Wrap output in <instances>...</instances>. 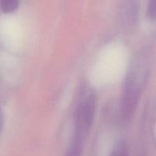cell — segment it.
<instances>
[{
    "label": "cell",
    "mask_w": 156,
    "mask_h": 156,
    "mask_svg": "<svg viewBox=\"0 0 156 156\" xmlns=\"http://www.w3.org/2000/svg\"><path fill=\"white\" fill-rule=\"evenodd\" d=\"M140 88L136 79V75L130 73L127 76L122 95L120 114L124 122L130 121L138 105Z\"/></svg>",
    "instance_id": "6da1fadb"
},
{
    "label": "cell",
    "mask_w": 156,
    "mask_h": 156,
    "mask_svg": "<svg viewBox=\"0 0 156 156\" xmlns=\"http://www.w3.org/2000/svg\"><path fill=\"white\" fill-rule=\"evenodd\" d=\"M88 130L82 125L76 123L74 133L70 144L66 152L65 156H82L83 152L84 141Z\"/></svg>",
    "instance_id": "7a4b0ae2"
},
{
    "label": "cell",
    "mask_w": 156,
    "mask_h": 156,
    "mask_svg": "<svg viewBox=\"0 0 156 156\" xmlns=\"http://www.w3.org/2000/svg\"><path fill=\"white\" fill-rule=\"evenodd\" d=\"M19 0H0V9L4 13H12L19 6Z\"/></svg>",
    "instance_id": "3957f363"
},
{
    "label": "cell",
    "mask_w": 156,
    "mask_h": 156,
    "mask_svg": "<svg viewBox=\"0 0 156 156\" xmlns=\"http://www.w3.org/2000/svg\"><path fill=\"white\" fill-rule=\"evenodd\" d=\"M147 12L151 20L156 21V0H149Z\"/></svg>",
    "instance_id": "277c9868"
},
{
    "label": "cell",
    "mask_w": 156,
    "mask_h": 156,
    "mask_svg": "<svg viewBox=\"0 0 156 156\" xmlns=\"http://www.w3.org/2000/svg\"><path fill=\"white\" fill-rule=\"evenodd\" d=\"M111 156H129V153L124 145H120L113 151Z\"/></svg>",
    "instance_id": "5b68a950"
},
{
    "label": "cell",
    "mask_w": 156,
    "mask_h": 156,
    "mask_svg": "<svg viewBox=\"0 0 156 156\" xmlns=\"http://www.w3.org/2000/svg\"><path fill=\"white\" fill-rule=\"evenodd\" d=\"M2 124H3V118H2V115L1 111H0V133H1L2 128Z\"/></svg>",
    "instance_id": "8992f818"
}]
</instances>
